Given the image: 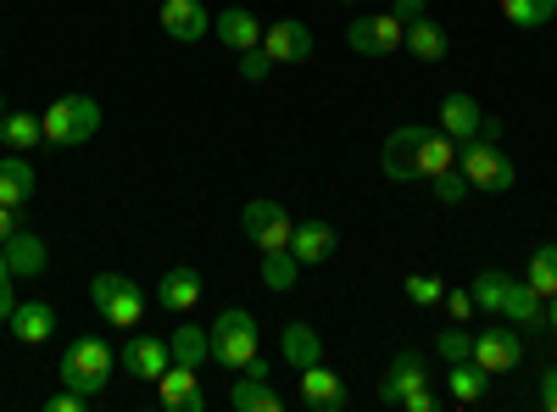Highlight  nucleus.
<instances>
[{
  "label": "nucleus",
  "instance_id": "dca6fc26",
  "mask_svg": "<svg viewBox=\"0 0 557 412\" xmlns=\"http://www.w3.org/2000/svg\"><path fill=\"white\" fill-rule=\"evenodd\" d=\"M496 317H507V324H519V329H546V301L524 279L507 273V279H502V312Z\"/></svg>",
  "mask_w": 557,
  "mask_h": 412
},
{
  "label": "nucleus",
  "instance_id": "6ab92c4d",
  "mask_svg": "<svg viewBox=\"0 0 557 412\" xmlns=\"http://www.w3.org/2000/svg\"><path fill=\"white\" fill-rule=\"evenodd\" d=\"M7 324H12V340H23V346H45V340L57 335V307H51V301H17Z\"/></svg>",
  "mask_w": 557,
  "mask_h": 412
},
{
  "label": "nucleus",
  "instance_id": "c9c22d12",
  "mask_svg": "<svg viewBox=\"0 0 557 412\" xmlns=\"http://www.w3.org/2000/svg\"><path fill=\"white\" fill-rule=\"evenodd\" d=\"M435 351H441L446 362H469V357H474V335L462 329V324H451V329L435 335Z\"/></svg>",
  "mask_w": 557,
  "mask_h": 412
},
{
  "label": "nucleus",
  "instance_id": "f8f14e48",
  "mask_svg": "<svg viewBox=\"0 0 557 412\" xmlns=\"http://www.w3.org/2000/svg\"><path fill=\"white\" fill-rule=\"evenodd\" d=\"M474 362H480V369L496 379V374H507V369H519V362H524V340H519V329H480L474 335Z\"/></svg>",
  "mask_w": 557,
  "mask_h": 412
},
{
  "label": "nucleus",
  "instance_id": "4468645a",
  "mask_svg": "<svg viewBox=\"0 0 557 412\" xmlns=\"http://www.w3.org/2000/svg\"><path fill=\"white\" fill-rule=\"evenodd\" d=\"M162 34L178 39V45H196L212 34V12L201 0H162Z\"/></svg>",
  "mask_w": 557,
  "mask_h": 412
},
{
  "label": "nucleus",
  "instance_id": "a211bd4d",
  "mask_svg": "<svg viewBox=\"0 0 557 412\" xmlns=\"http://www.w3.org/2000/svg\"><path fill=\"white\" fill-rule=\"evenodd\" d=\"M157 401L173 407V412H207V396L196 385V369H184V362H168V374L157 379Z\"/></svg>",
  "mask_w": 557,
  "mask_h": 412
},
{
  "label": "nucleus",
  "instance_id": "39448f33",
  "mask_svg": "<svg viewBox=\"0 0 557 412\" xmlns=\"http://www.w3.org/2000/svg\"><path fill=\"white\" fill-rule=\"evenodd\" d=\"M89 307H96L112 329H134L146 317V290H139L128 273H96L89 279Z\"/></svg>",
  "mask_w": 557,
  "mask_h": 412
},
{
  "label": "nucleus",
  "instance_id": "c85d7f7f",
  "mask_svg": "<svg viewBox=\"0 0 557 412\" xmlns=\"http://www.w3.org/2000/svg\"><path fill=\"white\" fill-rule=\"evenodd\" d=\"M457 162V140L446 128H430L424 134V146H418V178H435V173H446Z\"/></svg>",
  "mask_w": 557,
  "mask_h": 412
},
{
  "label": "nucleus",
  "instance_id": "09e8293b",
  "mask_svg": "<svg viewBox=\"0 0 557 412\" xmlns=\"http://www.w3.org/2000/svg\"><path fill=\"white\" fill-rule=\"evenodd\" d=\"M341 7H357V0H341Z\"/></svg>",
  "mask_w": 557,
  "mask_h": 412
},
{
  "label": "nucleus",
  "instance_id": "1a4fd4ad",
  "mask_svg": "<svg viewBox=\"0 0 557 412\" xmlns=\"http://www.w3.org/2000/svg\"><path fill=\"white\" fill-rule=\"evenodd\" d=\"M312 28L301 23V17H278V23H268L262 28V57L268 62H278V67H296V62H312Z\"/></svg>",
  "mask_w": 557,
  "mask_h": 412
},
{
  "label": "nucleus",
  "instance_id": "ea45409f",
  "mask_svg": "<svg viewBox=\"0 0 557 412\" xmlns=\"http://www.w3.org/2000/svg\"><path fill=\"white\" fill-rule=\"evenodd\" d=\"M268 67H273V62L262 57V45H257V51H240V73H246L251 84H262V78H268Z\"/></svg>",
  "mask_w": 557,
  "mask_h": 412
},
{
  "label": "nucleus",
  "instance_id": "20e7f679",
  "mask_svg": "<svg viewBox=\"0 0 557 412\" xmlns=\"http://www.w3.org/2000/svg\"><path fill=\"white\" fill-rule=\"evenodd\" d=\"M45 140L51 146H62V151H78V146H89L101 134V101H89V96H62V101H51L45 107Z\"/></svg>",
  "mask_w": 557,
  "mask_h": 412
},
{
  "label": "nucleus",
  "instance_id": "f3484780",
  "mask_svg": "<svg viewBox=\"0 0 557 412\" xmlns=\"http://www.w3.org/2000/svg\"><path fill=\"white\" fill-rule=\"evenodd\" d=\"M301 401H307L312 412H341V407L351 401V390H346V379H341L335 369L312 362V369H301Z\"/></svg>",
  "mask_w": 557,
  "mask_h": 412
},
{
  "label": "nucleus",
  "instance_id": "412c9836",
  "mask_svg": "<svg viewBox=\"0 0 557 412\" xmlns=\"http://www.w3.org/2000/svg\"><path fill=\"white\" fill-rule=\"evenodd\" d=\"M441 128L462 146L469 134H480V128H485V107H480L474 96H462V89H451V96L441 101Z\"/></svg>",
  "mask_w": 557,
  "mask_h": 412
},
{
  "label": "nucleus",
  "instance_id": "a878e982",
  "mask_svg": "<svg viewBox=\"0 0 557 412\" xmlns=\"http://www.w3.org/2000/svg\"><path fill=\"white\" fill-rule=\"evenodd\" d=\"M278 357H285V369H312V362H323V340L312 324H285V335H278Z\"/></svg>",
  "mask_w": 557,
  "mask_h": 412
},
{
  "label": "nucleus",
  "instance_id": "2f4dec72",
  "mask_svg": "<svg viewBox=\"0 0 557 412\" xmlns=\"http://www.w3.org/2000/svg\"><path fill=\"white\" fill-rule=\"evenodd\" d=\"M524 285H530L541 301L557 290V240H546V246H535V251H530V273H524Z\"/></svg>",
  "mask_w": 557,
  "mask_h": 412
},
{
  "label": "nucleus",
  "instance_id": "b1692460",
  "mask_svg": "<svg viewBox=\"0 0 557 412\" xmlns=\"http://www.w3.org/2000/svg\"><path fill=\"white\" fill-rule=\"evenodd\" d=\"M212 34L228 45V51H257V45H262V23H257L246 7L218 12V17H212Z\"/></svg>",
  "mask_w": 557,
  "mask_h": 412
},
{
  "label": "nucleus",
  "instance_id": "0eeeda50",
  "mask_svg": "<svg viewBox=\"0 0 557 412\" xmlns=\"http://www.w3.org/2000/svg\"><path fill=\"white\" fill-rule=\"evenodd\" d=\"M240 228H246V240H251L257 251H285V246H290V235H296L290 212L278 207V201H246Z\"/></svg>",
  "mask_w": 557,
  "mask_h": 412
},
{
  "label": "nucleus",
  "instance_id": "58836bf2",
  "mask_svg": "<svg viewBox=\"0 0 557 412\" xmlns=\"http://www.w3.org/2000/svg\"><path fill=\"white\" fill-rule=\"evenodd\" d=\"M84 407H89V396H78V390H67V385L45 401V412H84Z\"/></svg>",
  "mask_w": 557,
  "mask_h": 412
},
{
  "label": "nucleus",
  "instance_id": "f03ea898",
  "mask_svg": "<svg viewBox=\"0 0 557 412\" xmlns=\"http://www.w3.org/2000/svg\"><path fill=\"white\" fill-rule=\"evenodd\" d=\"M112 369H117V351H112L101 335H78V340H67V351H62V369H57V379H62L67 390H78V396L96 401V396L107 390Z\"/></svg>",
  "mask_w": 557,
  "mask_h": 412
},
{
  "label": "nucleus",
  "instance_id": "c756f323",
  "mask_svg": "<svg viewBox=\"0 0 557 412\" xmlns=\"http://www.w3.org/2000/svg\"><path fill=\"white\" fill-rule=\"evenodd\" d=\"M39 140H45V123L34 112H7L0 117V146L7 151H34Z\"/></svg>",
  "mask_w": 557,
  "mask_h": 412
},
{
  "label": "nucleus",
  "instance_id": "423d86ee",
  "mask_svg": "<svg viewBox=\"0 0 557 412\" xmlns=\"http://www.w3.org/2000/svg\"><path fill=\"white\" fill-rule=\"evenodd\" d=\"M346 45L357 57H396L407 45V23L396 12H380V17H351L346 28Z\"/></svg>",
  "mask_w": 557,
  "mask_h": 412
},
{
  "label": "nucleus",
  "instance_id": "aec40b11",
  "mask_svg": "<svg viewBox=\"0 0 557 412\" xmlns=\"http://www.w3.org/2000/svg\"><path fill=\"white\" fill-rule=\"evenodd\" d=\"M201 273L196 267H168L162 273V285H157V307H168V312H196V301H201Z\"/></svg>",
  "mask_w": 557,
  "mask_h": 412
},
{
  "label": "nucleus",
  "instance_id": "f257e3e1",
  "mask_svg": "<svg viewBox=\"0 0 557 412\" xmlns=\"http://www.w3.org/2000/svg\"><path fill=\"white\" fill-rule=\"evenodd\" d=\"M457 167L469 173V185L480 196H507L513 190L519 173H513V162H507V151H502V123L496 117H485V128L457 146Z\"/></svg>",
  "mask_w": 557,
  "mask_h": 412
},
{
  "label": "nucleus",
  "instance_id": "473e14b6",
  "mask_svg": "<svg viewBox=\"0 0 557 412\" xmlns=\"http://www.w3.org/2000/svg\"><path fill=\"white\" fill-rule=\"evenodd\" d=\"M502 17L513 28H546L557 17V0H502Z\"/></svg>",
  "mask_w": 557,
  "mask_h": 412
},
{
  "label": "nucleus",
  "instance_id": "7c9ffc66",
  "mask_svg": "<svg viewBox=\"0 0 557 412\" xmlns=\"http://www.w3.org/2000/svg\"><path fill=\"white\" fill-rule=\"evenodd\" d=\"M262 285L268 290H296L301 285V262H296L290 246L285 251H262Z\"/></svg>",
  "mask_w": 557,
  "mask_h": 412
},
{
  "label": "nucleus",
  "instance_id": "393cba45",
  "mask_svg": "<svg viewBox=\"0 0 557 412\" xmlns=\"http://www.w3.org/2000/svg\"><path fill=\"white\" fill-rule=\"evenodd\" d=\"M401 51H412V62H446L451 57V39H446V28L435 17H412Z\"/></svg>",
  "mask_w": 557,
  "mask_h": 412
},
{
  "label": "nucleus",
  "instance_id": "f704fd0d",
  "mask_svg": "<svg viewBox=\"0 0 557 412\" xmlns=\"http://www.w3.org/2000/svg\"><path fill=\"white\" fill-rule=\"evenodd\" d=\"M502 279H507V273H496V267H485V273H480V279L469 285V290H474V307H480L485 317H496V312H502Z\"/></svg>",
  "mask_w": 557,
  "mask_h": 412
},
{
  "label": "nucleus",
  "instance_id": "79ce46f5",
  "mask_svg": "<svg viewBox=\"0 0 557 412\" xmlns=\"http://www.w3.org/2000/svg\"><path fill=\"white\" fill-rule=\"evenodd\" d=\"M12 279H17V273L7 267V257H0V324H7L12 307H17V301H12Z\"/></svg>",
  "mask_w": 557,
  "mask_h": 412
},
{
  "label": "nucleus",
  "instance_id": "a18cd8bd",
  "mask_svg": "<svg viewBox=\"0 0 557 412\" xmlns=\"http://www.w3.org/2000/svg\"><path fill=\"white\" fill-rule=\"evenodd\" d=\"M12 228H23V223H17V207H0V240H7Z\"/></svg>",
  "mask_w": 557,
  "mask_h": 412
},
{
  "label": "nucleus",
  "instance_id": "e433bc0d",
  "mask_svg": "<svg viewBox=\"0 0 557 412\" xmlns=\"http://www.w3.org/2000/svg\"><path fill=\"white\" fill-rule=\"evenodd\" d=\"M441 296H446V285L435 279V273H412L407 279V301L412 307H441Z\"/></svg>",
  "mask_w": 557,
  "mask_h": 412
},
{
  "label": "nucleus",
  "instance_id": "37998d69",
  "mask_svg": "<svg viewBox=\"0 0 557 412\" xmlns=\"http://www.w3.org/2000/svg\"><path fill=\"white\" fill-rule=\"evenodd\" d=\"M541 407H546V412H557V369H546V374H541Z\"/></svg>",
  "mask_w": 557,
  "mask_h": 412
},
{
  "label": "nucleus",
  "instance_id": "4c0bfd02",
  "mask_svg": "<svg viewBox=\"0 0 557 412\" xmlns=\"http://www.w3.org/2000/svg\"><path fill=\"white\" fill-rule=\"evenodd\" d=\"M441 307L451 312V324H469V317L480 312V307H474V290H446V296H441Z\"/></svg>",
  "mask_w": 557,
  "mask_h": 412
},
{
  "label": "nucleus",
  "instance_id": "9d476101",
  "mask_svg": "<svg viewBox=\"0 0 557 412\" xmlns=\"http://www.w3.org/2000/svg\"><path fill=\"white\" fill-rule=\"evenodd\" d=\"M424 123H401L391 140H385V151H380V167H385V178L391 185H412L418 178V146H424Z\"/></svg>",
  "mask_w": 557,
  "mask_h": 412
},
{
  "label": "nucleus",
  "instance_id": "6e6552de",
  "mask_svg": "<svg viewBox=\"0 0 557 412\" xmlns=\"http://www.w3.org/2000/svg\"><path fill=\"white\" fill-rule=\"evenodd\" d=\"M228 407L235 412H285V396L273 390V369L262 357H251L240 369V379L228 385Z\"/></svg>",
  "mask_w": 557,
  "mask_h": 412
},
{
  "label": "nucleus",
  "instance_id": "2eb2a0df",
  "mask_svg": "<svg viewBox=\"0 0 557 412\" xmlns=\"http://www.w3.org/2000/svg\"><path fill=\"white\" fill-rule=\"evenodd\" d=\"M0 257H7V267L17 273V279H39V273L51 267V251H45V240L34 235V228H12V235L0 240Z\"/></svg>",
  "mask_w": 557,
  "mask_h": 412
},
{
  "label": "nucleus",
  "instance_id": "72a5a7b5",
  "mask_svg": "<svg viewBox=\"0 0 557 412\" xmlns=\"http://www.w3.org/2000/svg\"><path fill=\"white\" fill-rule=\"evenodd\" d=\"M430 190H435V201H441V207H462V201L474 196V185H469V173H462L457 162H451L446 173H435V178H430Z\"/></svg>",
  "mask_w": 557,
  "mask_h": 412
},
{
  "label": "nucleus",
  "instance_id": "bb28decb",
  "mask_svg": "<svg viewBox=\"0 0 557 412\" xmlns=\"http://www.w3.org/2000/svg\"><path fill=\"white\" fill-rule=\"evenodd\" d=\"M34 196V162L23 151L0 157V207H23Z\"/></svg>",
  "mask_w": 557,
  "mask_h": 412
},
{
  "label": "nucleus",
  "instance_id": "ddd939ff",
  "mask_svg": "<svg viewBox=\"0 0 557 412\" xmlns=\"http://www.w3.org/2000/svg\"><path fill=\"white\" fill-rule=\"evenodd\" d=\"M418 385H430V362H424V351H396V357H391V374L380 379V401H385V407H401Z\"/></svg>",
  "mask_w": 557,
  "mask_h": 412
},
{
  "label": "nucleus",
  "instance_id": "5701e85b",
  "mask_svg": "<svg viewBox=\"0 0 557 412\" xmlns=\"http://www.w3.org/2000/svg\"><path fill=\"white\" fill-rule=\"evenodd\" d=\"M446 396H451L457 407H474V401L491 396V374L480 369L474 357H469V362H446Z\"/></svg>",
  "mask_w": 557,
  "mask_h": 412
},
{
  "label": "nucleus",
  "instance_id": "9b49d317",
  "mask_svg": "<svg viewBox=\"0 0 557 412\" xmlns=\"http://www.w3.org/2000/svg\"><path fill=\"white\" fill-rule=\"evenodd\" d=\"M168 362H173V351H168V340H157V335H134V340L117 351V369L134 374L139 385H157V379L168 374Z\"/></svg>",
  "mask_w": 557,
  "mask_h": 412
},
{
  "label": "nucleus",
  "instance_id": "4be33fe9",
  "mask_svg": "<svg viewBox=\"0 0 557 412\" xmlns=\"http://www.w3.org/2000/svg\"><path fill=\"white\" fill-rule=\"evenodd\" d=\"M335 246H341V240H335V228H330V223H318V217H312V223H296V235H290V251H296L301 267L330 262Z\"/></svg>",
  "mask_w": 557,
  "mask_h": 412
},
{
  "label": "nucleus",
  "instance_id": "c03bdc74",
  "mask_svg": "<svg viewBox=\"0 0 557 412\" xmlns=\"http://www.w3.org/2000/svg\"><path fill=\"white\" fill-rule=\"evenodd\" d=\"M401 23H412V17H424V0H396V7H391Z\"/></svg>",
  "mask_w": 557,
  "mask_h": 412
},
{
  "label": "nucleus",
  "instance_id": "de8ad7c7",
  "mask_svg": "<svg viewBox=\"0 0 557 412\" xmlns=\"http://www.w3.org/2000/svg\"><path fill=\"white\" fill-rule=\"evenodd\" d=\"M7 112H12V107H7V89H0V117H7Z\"/></svg>",
  "mask_w": 557,
  "mask_h": 412
},
{
  "label": "nucleus",
  "instance_id": "a19ab883",
  "mask_svg": "<svg viewBox=\"0 0 557 412\" xmlns=\"http://www.w3.org/2000/svg\"><path fill=\"white\" fill-rule=\"evenodd\" d=\"M401 412H441V396H435L430 385H418V390L401 401Z\"/></svg>",
  "mask_w": 557,
  "mask_h": 412
},
{
  "label": "nucleus",
  "instance_id": "7ed1b4c3",
  "mask_svg": "<svg viewBox=\"0 0 557 412\" xmlns=\"http://www.w3.org/2000/svg\"><path fill=\"white\" fill-rule=\"evenodd\" d=\"M207 340H212V362H218V369H228V374H240L251 357H262V329H257V317L246 307L218 312Z\"/></svg>",
  "mask_w": 557,
  "mask_h": 412
},
{
  "label": "nucleus",
  "instance_id": "cd10ccee",
  "mask_svg": "<svg viewBox=\"0 0 557 412\" xmlns=\"http://www.w3.org/2000/svg\"><path fill=\"white\" fill-rule=\"evenodd\" d=\"M168 351H173V362H184V369H201V362L212 357V340H207L201 324H178L168 335Z\"/></svg>",
  "mask_w": 557,
  "mask_h": 412
},
{
  "label": "nucleus",
  "instance_id": "49530a36",
  "mask_svg": "<svg viewBox=\"0 0 557 412\" xmlns=\"http://www.w3.org/2000/svg\"><path fill=\"white\" fill-rule=\"evenodd\" d=\"M546 329H552V335H557V290H552V296H546Z\"/></svg>",
  "mask_w": 557,
  "mask_h": 412
}]
</instances>
